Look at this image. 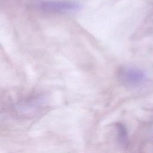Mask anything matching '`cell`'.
Here are the masks:
<instances>
[{"mask_svg":"<svg viewBox=\"0 0 153 153\" xmlns=\"http://www.w3.org/2000/svg\"><path fill=\"white\" fill-rule=\"evenodd\" d=\"M44 104L42 97H36L22 101L16 105V109L20 114L29 115L34 114Z\"/></svg>","mask_w":153,"mask_h":153,"instance_id":"3957f363","label":"cell"},{"mask_svg":"<svg viewBox=\"0 0 153 153\" xmlns=\"http://www.w3.org/2000/svg\"><path fill=\"white\" fill-rule=\"evenodd\" d=\"M118 130L119 133V138L121 142H122L123 143H126L127 140V134L125 128L123 125L120 124L118 126Z\"/></svg>","mask_w":153,"mask_h":153,"instance_id":"277c9868","label":"cell"},{"mask_svg":"<svg viewBox=\"0 0 153 153\" xmlns=\"http://www.w3.org/2000/svg\"><path fill=\"white\" fill-rule=\"evenodd\" d=\"M42 10L53 12H71L80 9L79 4L72 1H47L41 4Z\"/></svg>","mask_w":153,"mask_h":153,"instance_id":"7a4b0ae2","label":"cell"},{"mask_svg":"<svg viewBox=\"0 0 153 153\" xmlns=\"http://www.w3.org/2000/svg\"><path fill=\"white\" fill-rule=\"evenodd\" d=\"M119 78L121 82L130 88H136L144 84L147 81L145 71L135 66H126L120 69Z\"/></svg>","mask_w":153,"mask_h":153,"instance_id":"6da1fadb","label":"cell"}]
</instances>
